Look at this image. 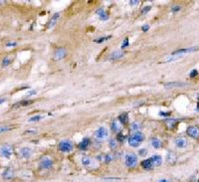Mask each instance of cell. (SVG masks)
I'll list each match as a JSON object with an SVG mask.
<instances>
[{"instance_id":"cell-1","label":"cell","mask_w":199,"mask_h":182,"mask_svg":"<svg viewBox=\"0 0 199 182\" xmlns=\"http://www.w3.org/2000/svg\"><path fill=\"white\" fill-rule=\"evenodd\" d=\"M144 139V136L140 132H136L132 135L128 140L129 144L132 147H139Z\"/></svg>"},{"instance_id":"cell-2","label":"cell","mask_w":199,"mask_h":182,"mask_svg":"<svg viewBox=\"0 0 199 182\" xmlns=\"http://www.w3.org/2000/svg\"><path fill=\"white\" fill-rule=\"evenodd\" d=\"M59 149L63 152H69L72 151L73 146L71 141L69 140H63L58 145Z\"/></svg>"},{"instance_id":"cell-3","label":"cell","mask_w":199,"mask_h":182,"mask_svg":"<svg viewBox=\"0 0 199 182\" xmlns=\"http://www.w3.org/2000/svg\"><path fill=\"white\" fill-rule=\"evenodd\" d=\"M137 162L136 155L133 153H128L125 156V164L128 167H134Z\"/></svg>"},{"instance_id":"cell-4","label":"cell","mask_w":199,"mask_h":182,"mask_svg":"<svg viewBox=\"0 0 199 182\" xmlns=\"http://www.w3.org/2000/svg\"><path fill=\"white\" fill-rule=\"evenodd\" d=\"M0 153L2 157L9 158L13 153V149L11 146L9 145H5L0 149Z\"/></svg>"},{"instance_id":"cell-5","label":"cell","mask_w":199,"mask_h":182,"mask_svg":"<svg viewBox=\"0 0 199 182\" xmlns=\"http://www.w3.org/2000/svg\"><path fill=\"white\" fill-rule=\"evenodd\" d=\"M187 134L195 139L199 138V128L196 126L189 127L186 130Z\"/></svg>"},{"instance_id":"cell-6","label":"cell","mask_w":199,"mask_h":182,"mask_svg":"<svg viewBox=\"0 0 199 182\" xmlns=\"http://www.w3.org/2000/svg\"><path fill=\"white\" fill-rule=\"evenodd\" d=\"M108 131L104 127H100L95 132V137L99 140H103L107 137Z\"/></svg>"},{"instance_id":"cell-7","label":"cell","mask_w":199,"mask_h":182,"mask_svg":"<svg viewBox=\"0 0 199 182\" xmlns=\"http://www.w3.org/2000/svg\"><path fill=\"white\" fill-rule=\"evenodd\" d=\"M199 50V46H195V47H192L186 49H182L178 50H176L172 53V55H181L185 53H191L195 51H198Z\"/></svg>"},{"instance_id":"cell-8","label":"cell","mask_w":199,"mask_h":182,"mask_svg":"<svg viewBox=\"0 0 199 182\" xmlns=\"http://www.w3.org/2000/svg\"><path fill=\"white\" fill-rule=\"evenodd\" d=\"M186 84L184 82H168L165 85V87L167 88H180L184 87L186 86Z\"/></svg>"},{"instance_id":"cell-9","label":"cell","mask_w":199,"mask_h":182,"mask_svg":"<svg viewBox=\"0 0 199 182\" xmlns=\"http://www.w3.org/2000/svg\"><path fill=\"white\" fill-rule=\"evenodd\" d=\"M53 165L52 161L49 158H44L40 162V167L43 169H50Z\"/></svg>"},{"instance_id":"cell-10","label":"cell","mask_w":199,"mask_h":182,"mask_svg":"<svg viewBox=\"0 0 199 182\" xmlns=\"http://www.w3.org/2000/svg\"><path fill=\"white\" fill-rule=\"evenodd\" d=\"M66 55V50L64 48H61L57 50L55 53L54 58L56 60H61L64 58Z\"/></svg>"},{"instance_id":"cell-11","label":"cell","mask_w":199,"mask_h":182,"mask_svg":"<svg viewBox=\"0 0 199 182\" xmlns=\"http://www.w3.org/2000/svg\"><path fill=\"white\" fill-rule=\"evenodd\" d=\"M141 166H142L143 168H144V169H146V170H148V169H150L154 168L152 161L150 159V158L143 161L141 163Z\"/></svg>"},{"instance_id":"cell-12","label":"cell","mask_w":199,"mask_h":182,"mask_svg":"<svg viewBox=\"0 0 199 182\" xmlns=\"http://www.w3.org/2000/svg\"><path fill=\"white\" fill-rule=\"evenodd\" d=\"M150 159H151L152 161V162H153V166L154 167H157V166H159L161 163H162V158L159 156V155H154V156H152Z\"/></svg>"},{"instance_id":"cell-13","label":"cell","mask_w":199,"mask_h":182,"mask_svg":"<svg viewBox=\"0 0 199 182\" xmlns=\"http://www.w3.org/2000/svg\"><path fill=\"white\" fill-rule=\"evenodd\" d=\"M90 142V141L88 138H84L82 140V141L79 144L78 147L80 149L84 150L89 147Z\"/></svg>"},{"instance_id":"cell-14","label":"cell","mask_w":199,"mask_h":182,"mask_svg":"<svg viewBox=\"0 0 199 182\" xmlns=\"http://www.w3.org/2000/svg\"><path fill=\"white\" fill-rule=\"evenodd\" d=\"M59 17H60V13H59L57 12V13H54V15L53 16V17L51 18V19H50V22L48 24V28L50 29V28L54 27L56 25Z\"/></svg>"},{"instance_id":"cell-15","label":"cell","mask_w":199,"mask_h":182,"mask_svg":"<svg viewBox=\"0 0 199 182\" xmlns=\"http://www.w3.org/2000/svg\"><path fill=\"white\" fill-rule=\"evenodd\" d=\"M96 13L100 16V19L103 21H106L108 19V16L105 12L103 8H99L96 11Z\"/></svg>"},{"instance_id":"cell-16","label":"cell","mask_w":199,"mask_h":182,"mask_svg":"<svg viewBox=\"0 0 199 182\" xmlns=\"http://www.w3.org/2000/svg\"><path fill=\"white\" fill-rule=\"evenodd\" d=\"M175 143L179 148H184L187 145V141L183 138H177L175 141Z\"/></svg>"},{"instance_id":"cell-17","label":"cell","mask_w":199,"mask_h":182,"mask_svg":"<svg viewBox=\"0 0 199 182\" xmlns=\"http://www.w3.org/2000/svg\"><path fill=\"white\" fill-rule=\"evenodd\" d=\"M124 55V53L122 51H115L111 55L110 58L111 60H117L123 57Z\"/></svg>"},{"instance_id":"cell-18","label":"cell","mask_w":199,"mask_h":182,"mask_svg":"<svg viewBox=\"0 0 199 182\" xmlns=\"http://www.w3.org/2000/svg\"><path fill=\"white\" fill-rule=\"evenodd\" d=\"M119 120L124 125H126L128 123V115L127 113H123L119 116Z\"/></svg>"},{"instance_id":"cell-19","label":"cell","mask_w":199,"mask_h":182,"mask_svg":"<svg viewBox=\"0 0 199 182\" xmlns=\"http://www.w3.org/2000/svg\"><path fill=\"white\" fill-rule=\"evenodd\" d=\"M21 154L25 158H29L31 155V150L28 148H25L21 150Z\"/></svg>"},{"instance_id":"cell-20","label":"cell","mask_w":199,"mask_h":182,"mask_svg":"<svg viewBox=\"0 0 199 182\" xmlns=\"http://www.w3.org/2000/svg\"><path fill=\"white\" fill-rule=\"evenodd\" d=\"M151 144H152L153 147L154 148H156V149L160 148L161 147V141L158 139H157V138H153L152 140Z\"/></svg>"},{"instance_id":"cell-21","label":"cell","mask_w":199,"mask_h":182,"mask_svg":"<svg viewBox=\"0 0 199 182\" xmlns=\"http://www.w3.org/2000/svg\"><path fill=\"white\" fill-rule=\"evenodd\" d=\"M111 130L114 132L118 131L120 130V125H118V122L116 120L113 121V123H111Z\"/></svg>"},{"instance_id":"cell-22","label":"cell","mask_w":199,"mask_h":182,"mask_svg":"<svg viewBox=\"0 0 199 182\" xmlns=\"http://www.w3.org/2000/svg\"><path fill=\"white\" fill-rule=\"evenodd\" d=\"M91 159L88 157H83L82 159V163L84 166H89L91 164Z\"/></svg>"},{"instance_id":"cell-23","label":"cell","mask_w":199,"mask_h":182,"mask_svg":"<svg viewBox=\"0 0 199 182\" xmlns=\"http://www.w3.org/2000/svg\"><path fill=\"white\" fill-rule=\"evenodd\" d=\"M181 55H173L172 57H167L165 61H164L163 62H170V61H172L176 60L178 59H179L181 56Z\"/></svg>"},{"instance_id":"cell-24","label":"cell","mask_w":199,"mask_h":182,"mask_svg":"<svg viewBox=\"0 0 199 182\" xmlns=\"http://www.w3.org/2000/svg\"><path fill=\"white\" fill-rule=\"evenodd\" d=\"M32 103H33L32 101H22L19 103H18L17 106H28L29 105L31 104Z\"/></svg>"},{"instance_id":"cell-25","label":"cell","mask_w":199,"mask_h":182,"mask_svg":"<svg viewBox=\"0 0 199 182\" xmlns=\"http://www.w3.org/2000/svg\"><path fill=\"white\" fill-rule=\"evenodd\" d=\"M42 118V117L40 115H37V116H33L32 118H31L29 120V122H35V121H39L40 120H41V119Z\"/></svg>"},{"instance_id":"cell-26","label":"cell","mask_w":199,"mask_h":182,"mask_svg":"<svg viewBox=\"0 0 199 182\" xmlns=\"http://www.w3.org/2000/svg\"><path fill=\"white\" fill-rule=\"evenodd\" d=\"M4 177L7 178L8 179H9V178H10L12 176V171H11L9 169L6 171L5 172V173H4Z\"/></svg>"},{"instance_id":"cell-27","label":"cell","mask_w":199,"mask_h":182,"mask_svg":"<svg viewBox=\"0 0 199 182\" xmlns=\"http://www.w3.org/2000/svg\"><path fill=\"white\" fill-rule=\"evenodd\" d=\"M110 38H111V36H107V37H103L101 38H100L97 40H96V42L98 43H103V42L105 41V40H107L108 39H110Z\"/></svg>"},{"instance_id":"cell-28","label":"cell","mask_w":199,"mask_h":182,"mask_svg":"<svg viewBox=\"0 0 199 182\" xmlns=\"http://www.w3.org/2000/svg\"><path fill=\"white\" fill-rule=\"evenodd\" d=\"M151 7L150 6H144V7L143 8L142 11H141V13H143V14H146V13H147L148 11H150V10L151 9Z\"/></svg>"},{"instance_id":"cell-29","label":"cell","mask_w":199,"mask_h":182,"mask_svg":"<svg viewBox=\"0 0 199 182\" xmlns=\"http://www.w3.org/2000/svg\"><path fill=\"white\" fill-rule=\"evenodd\" d=\"M198 71L196 69H193L190 73V76L191 78H194L198 75Z\"/></svg>"},{"instance_id":"cell-30","label":"cell","mask_w":199,"mask_h":182,"mask_svg":"<svg viewBox=\"0 0 199 182\" xmlns=\"http://www.w3.org/2000/svg\"><path fill=\"white\" fill-rule=\"evenodd\" d=\"M129 46V39L128 38H126L124 42H123V43H122V48L124 49V48H125L127 47H128Z\"/></svg>"},{"instance_id":"cell-31","label":"cell","mask_w":199,"mask_h":182,"mask_svg":"<svg viewBox=\"0 0 199 182\" xmlns=\"http://www.w3.org/2000/svg\"><path fill=\"white\" fill-rule=\"evenodd\" d=\"M9 62H10L9 59L8 57H5L2 61V65L4 66V67L7 66V65H9Z\"/></svg>"},{"instance_id":"cell-32","label":"cell","mask_w":199,"mask_h":182,"mask_svg":"<svg viewBox=\"0 0 199 182\" xmlns=\"http://www.w3.org/2000/svg\"><path fill=\"white\" fill-rule=\"evenodd\" d=\"M11 128L8 127H0V133L7 131L9 130Z\"/></svg>"},{"instance_id":"cell-33","label":"cell","mask_w":199,"mask_h":182,"mask_svg":"<svg viewBox=\"0 0 199 182\" xmlns=\"http://www.w3.org/2000/svg\"><path fill=\"white\" fill-rule=\"evenodd\" d=\"M17 45V43L15 42H11L8 43L6 45V46L7 47H13V46H16Z\"/></svg>"},{"instance_id":"cell-34","label":"cell","mask_w":199,"mask_h":182,"mask_svg":"<svg viewBox=\"0 0 199 182\" xmlns=\"http://www.w3.org/2000/svg\"><path fill=\"white\" fill-rule=\"evenodd\" d=\"M117 138L118 140H119L120 141H123L124 140V136L122 133H119L117 135Z\"/></svg>"},{"instance_id":"cell-35","label":"cell","mask_w":199,"mask_h":182,"mask_svg":"<svg viewBox=\"0 0 199 182\" xmlns=\"http://www.w3.org/2000/svg\"><path fill=\"white\" fill-rule=\"evenodd\" d=\"M141 29H142V30L143 32H147V31H148L149 30L150 26L148 25H143L142 26Z\"/></svg>"},{"instance_id":"cell-36","label":"cell","mask_w":199,"mask_h":182,"mask_svg":"<svg viewBox=\"0 0 199 182\" xmlns=\"http://www.w3.org/2000/svg\"><path fill=\"white\" fill-rule=\"evenodd\" d=\"M180 9H181V7L179 6H175L172 8V11L174 12H178V11H180Z\"/></svg>"},{"instance_id":"cell-37","label":"cell","mask_w":199,"mask_h":182,"mask_svg":"<svg viewBox=\"0 0 199 182\" xmlns=\"http://www.w3.org/2000/svg\"><path fill=\"white\" fill-rule=\"evenodd\" d=\"M160 115L162 116H169L170 115V113L168 112H160Z\"/></svg>"},{"instance_id":"cell-38","label":"cell","mask_w":199,"mask_h":182,"mask_svg":"<svg viewBox=\"0 0 199 182\" xmlns=\"http://www.w3.org/2000/svg\"><path fill=\"white\" fill-rule=\"evenodd\" d=\"M36 94V92L35 91H29L28 93H27V95H35Z\"/></svg>"},{"instance_id":"cell-39","label":"cell","mask_w":199,"mask_h":182,"mask_svg":"<svg viewBox=\"0 0 199 182\" xmlns=\"http://www.w3.org/2000/svg\"><path fill=\"white\" fill-rule=\"evenodd\" d=\"M115 145H116V142L114 140L111 141V142H110V146L111 147H115Z\"/></svg>"},{"instance_id":"cell-40","label":"cell","mask_w":199,"mask_h":182,"mask_svg":"<svg viewBox=\"0 0 199 182\" xmlns=\"http://www.w3.org/2000/svg\"><path fill=\"white\" fill-rule=\"evenodd\" d=\"M132 128L134 130H136V129L138 128L139 126H138V125H137V124H134H134H133L132 125Z\"/></svg>"},{"instance_id":"cell-41","label":"cell","mask_w":199,"mask_h":182,"mask_svg":"<svg viewBox=\"0 0 199 182\" xmlns=\"http://www.w3.org/2000/svg\"><path fill=\"white\" fill-rule=\"evenodd\" d=\"M130 2H131V5H136V4H137L138 2H139V1H131Z\"/></svg>"},{"instance_id":"cell-42","label":"cell","mask_w":199,"mask_h":182,"mask_svg":"<svg viewBox=\"0 0 199 182\" xmlns=\"http://www.w3.org/2000/svg\"><path fill=\"white\" fill-rule=\"evenodd\" d=\"M5 99H4V98H1L0 99V105H1L2 103H3L4 102H5Z\"/></svg>"},{"instance_id":"cell-43","label":"cell","mask_w":199,"mask_h":182,"mask_svg":"<svg viewBox=\"0 0 199 182\" xmlns=\"http://www.w3.org/2000/svg\"><path fill=\"white\" fill-rule=\"evenodd\" d=\"M158 182H167V181L165 179H162L161 181H160Z\"/></svg>"},{"instance_id":"cell-44","label":"cell","mask_w":199,"mask_h":182,"mask_svg":"<svg viewBox=\"0 0 199 182\" xmlns=\"http://www.w3.org/2000/svg\"></svg>"}]
</instances>
